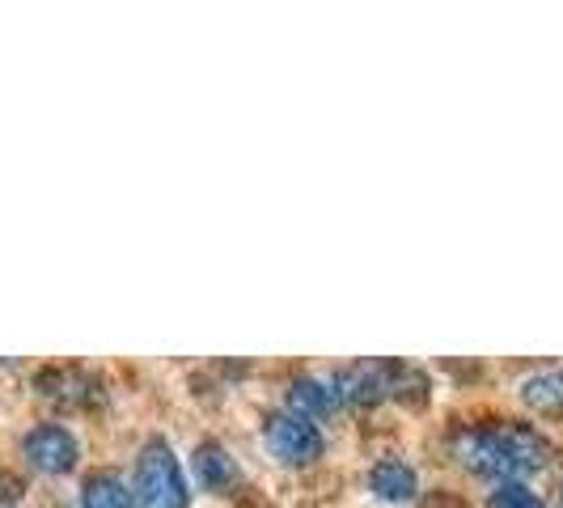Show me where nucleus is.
<instances>
[{
  "label": "nucleus",
  "instance_id": "f257e3e1",
  "mask_svg": "<svg viewBox=\"0 0 563 508\" xmlns=\"http://www.w3.org/2000/svg\"><path fill=\"white\" fill-rule=\"evenodd\" d=\"M551 441L534 432L530 423L517 420H496L479 423V428H462L453 432V457L466 471H479L492 479L517 483L521 475H534L551 462Z\"/></svg>",
  "mask_w": 563,
  "mask_h": 508
},
{
  "label": "nucleus",
  "instance_id": "f03ea898",
  "mask_svg": "<svg viewBox=\"0 0 563 508\" xmlns=\"http://www.w3.org/2000/svg\"><path fill=\"white\" fill-rule=\"evenodd\" d=\"M136 505L141 508H187L183 466L166 441H148L136 457Z\"/></svg>",
  "mask_w": 563,
  "mask_h": 508
},
{
  "label": "nucleus",
  "instance_id": "7ed1b4c3",
  "mask_svg": "<svg viewBox=\"0 0 563 508\" xmlns=\"http://www.w3.org/2000/svg\"><path fill=\"white\" fill-rule=\"evenodd\" d=\"M263 441L284 466H310L322 457V432L297 411H272L263 420Z\"/></svg>",
  "mask_w": 563,
  "mask_h": 508
},
{
  "label": "nucleus",
  "instance_id": "20e7f679",
  "mask_svg": "<svg viewBox=\"0 0 563 508\" xmlns=\"http://www.w3.org/2000/svg\"><path fill=\"white\" fill-rule=\"evenodd\" d=\"M402 365L398 361H356L335 377V390L343 402L356 407H377L382 398H395Z\"/></svg>",
  "mask_w": 563,
  "mask_h": 508
},
{
  "label": "nucleus",
  "instance_id": "39448f33",
  "mask_svg": "<svg viewBox=\"0 0 563 508\" xmlns=\"http://www.w3.org/2000/svg\"><path fill=\"white\" fill-rule=\"evenodd\" d=\"M22 450H26L30 466L43 471V475H64V471H73V462H77V441H73V432L59 428V423L34 428L26 441H22Z\"/></svg>",
  "mask_w": 563,
  "mask_h": 508
},
{
  "label": "nucleus",
  "instance_id": "423d86ee",
  "mask_svg": "<svg viewBox=\"0 0 563 508\" xmlns=\"http://www.w3.org/2000/svg\"><path fill=\"white\" fill-rule=\"evenodd\" d=\"M373 492L382 496V500H390V505H407V500H416V492H420V475L402 462V457H382L377 466H373Z\"/></svg>",
  "mask_w": 563,
  "mask_h": 508
},
{
  "label": "nucleus",
  "instance_id": "0eeeda50",
  "mask_svg": "<svg viewBox=\"0 0 563 508\" xmlns=\"http://www.w3.org/2000/svg\"><path fill=\"white\" fill-rule=\"evenodd\" d=\"M196 479L208 492H229L238 483V466H233V457L225 453V445H217V441L196 445Z\"/></svg>",
  "mask_w": 563,
  "mask_h": 508
},
{
  "label": "nucleus",
  "instance_id": "6e6552de",
  "mask_svg": "<svg viewBox=\"0 0 563 508\" xmlns=\"http://www.w3.org/2000/svg\"><path fill=\"white\" fill-rule=\"evenodd\" d=\"M288 402H292V411L297 416H331L339 402V390H335V382H318V377H301V382H292V390H288Z\"/></svg>",
  "mask_w": 563,
  "mask_h": 508
},
{
  "label": "nucleus",
  "instance_id": "1a4fd4ad",
  "mask_svg": "<svg viewBox=\"0 0 563 508\" xmlns=\"http://www.w3.org/2000/svg\"><path fill=\"white\" fill-rule=\"evenodd\" d=\"M81 505L85 508H132V487L119 479L114 471L89 475L81 487Z\"/></svg>",
  "mask_w": 563,
  "mask_h": 508
},
{
  "label": "nucleus",
  "instance_id": "9d476101",
  "mask_svg": "<svg viewBox=\"0 0 563 508\" xmlns=\"http://www.w3.org/2000/svg\"><path fill=\"white\" fill-rule=\"evenodd\" d=\"M43 386H47V395L64 398V402H89V398L98 395V382L77 373V368H52V373H43Z\"/></svg>",
  "mask_w": 563,
  "mask_h": 508
},
{
  "label": "nucleus",
  "instance_id": "9b49d317",
  "mask_svg": "<svg viewBox=\"0 0 563 508\" xmlns=\"http://www.w3.org/2000/svg\"><path fill=\"white\" fill-rule=\"evenodd\" d=\"M526 407L534 411H563V373H538L521 386Z\"/></svg>",
  "mask_w": 563,
  "mask_h": 508
},
{
  "label": "nucleus",
  "instance_id": "f8f14e48",
  "mask_svg": "<svg viewBox=\"0 0 563 508\" xmlns=\"http://www.w3.org/2000/svg\"><path fill=\"white\" fill-rule=\"evenodd\" d=\"M492 508H547L542 500H538L530 487H521V483H500L496 492H492V500H487Z\"/></svg>",
  "mask_w": 563,
  "mask_h": 508
},
{
  "label": "nucleus",
  "instance_id": "ddd939ff",
  "mask_svg": "<svg viewBox=\"0 0 563 508\" xmlns=\"http://www.w3.org/2000/svg\"><path fill=\"white\" fill-rule=\"evenodd\" d=\"M428 508H466V505H462L457 496H450V492H437V496L428 500Z\"/></svg>",
  "mask_w": 563,
  "mask_h": 508
},
{
  "label": "nucleus",
  "instance_id": "4468645a",
  "mask_svg": "<svg viewBox=\"0 0 563 508\" xmlns=\"http://www.w3.org/2000/svg\"><path fill=\"white\" fill-rule=\"evenodd\" d=\"M560 500H563V487H560Z\"/></svg>",
  "mask_w": 563,
  "mask_h": 508
}]
</instances>
